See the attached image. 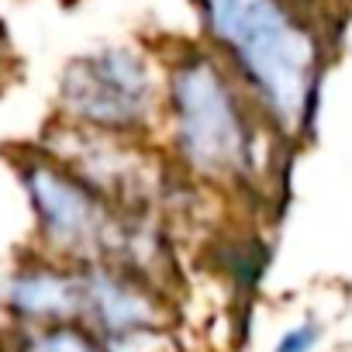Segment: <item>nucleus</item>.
<instances>
[{
    "label": "nucleus",
    "mask_w": 352,
    "mask_h": 352,
    "mask_svg": "<svg viewBox=\"0 0 352 352\" xmlns=\"http://www.w3.org/2000/svg\"><path fill=\"white\" fill-rule=\"evenodd\" d=\"M25 187L38 214V225L56 249L80 259H100L128 245L124 225L111 214L107 201L80 176L49 162H32L25 169Z\"/></svg>",
    "instance_id": "nucleus-4"
},
{
    "label": "nucleus",
    "mask_w": 352,
    "mask_h": 352,
    "mask_svg": "<svg viewBox=\"0 0 352 352\" xmlns=\"http://www.w3.org/2000/svg\"><path fill=\"white\" fill-rule=\"evenodd\" d=\"M321 324L314 321V318H304V321H297V324H290L280 338H276V345H273V352H314L318 345H321Z\"/></svg>",
    "instance_id": "nucleus-8"
},
{
    "label": "nucleus",
    "mask_w": 352,
    "mask_h": 352,
    "mask_svg": "<svg viewBox=\"0 0 352 352\" xmlns=\"http://www.w3.org/2000/svg\"><path fill=\"white\" fill-rule=\"evenodd\" d=\"M59 97L69 118L104 135H131L145 128L159 104L152 66L124 45L73 59L63 73Z\"/></svg>",
    "instance_id": "nucleus-3"
},
{
    "label": "nucleus",
    "mask_w": 352,
    "mask_h": 352,
    "mask_svg": "<svg viewBox=\"0 0 352 352\" xmlns=\"http://www.w3.org/2000/svg\"><path fill=\"white\" fill-rule=\"evenodd\" d=\"M80 287H83L80 318L111 345L131 342V338L159 328V321H162V307H159L155 294L142 280H135L121 270L90 266L87 273H80Z\"/></svg>",
    "instance_id": "nucleus-5"
},
{
    "label": "nucleus",
    "mask_w": 352,
    "mask_h": 352,
    "mask_svg": "<svg viewBox=\"0 0 352 352\" xmlns=\"http://www.w3.org/2000/svg\"><path fill=\"white\" fill-rule=\"evenodd\" d=\"M8 304L14 314L28 321H45V324H69L83 311V287L80 273L52 270V266H35L21 270L8 283Z\"/></svg>",
    "instance_id": "nucleus-6"
},
{
    "label": "nucleus",
    "mask_w": 352,
    "mask_h": 352,
    "mask_svg": "<svg viewBox=\"0 0 352 352\" xmlns=\"http://www.w3.org/2000/svg\"><path fill=\"white\" fill-rule=\"evenodd\" d=\"M32 352H104V349L90 331H83L76 324H56L35 342Z\"/></svg>",
    "instance_id": "nucleus-7"
},
{
    "label": "nucleus",
    "mask_w": 352,
    "mask_h": 352,
    "mask_svg": "<svg viewBox=\"0 0 352 352\" xmlns=\"http://www.w3.org/2000/svg\"><path fill=\"white\" fill-rule=\"evenodd\" d=\"M245 87L218 52H184L169 66L166 118L180 162L201 180H245L256 169V128Z\"/></svg>",
    "instance_id": "nucleus-2"
},
{
    "label": "nucleus",
    "mask_w": 352,
    "mask_h": 352,
    "mask_svg": "<svg viewBox=\"0 0 352 352\" xmlns=\"http://www.w3.org/2000/svg\"><path fill=\"white\" fill-rule=\"evenodd\" d=\"M204 35L283 135L304 138L318 114L324 45L297 0H194Z\"/></svg>",
    "instance_id": "nucleus-1"
}]
</instances>
